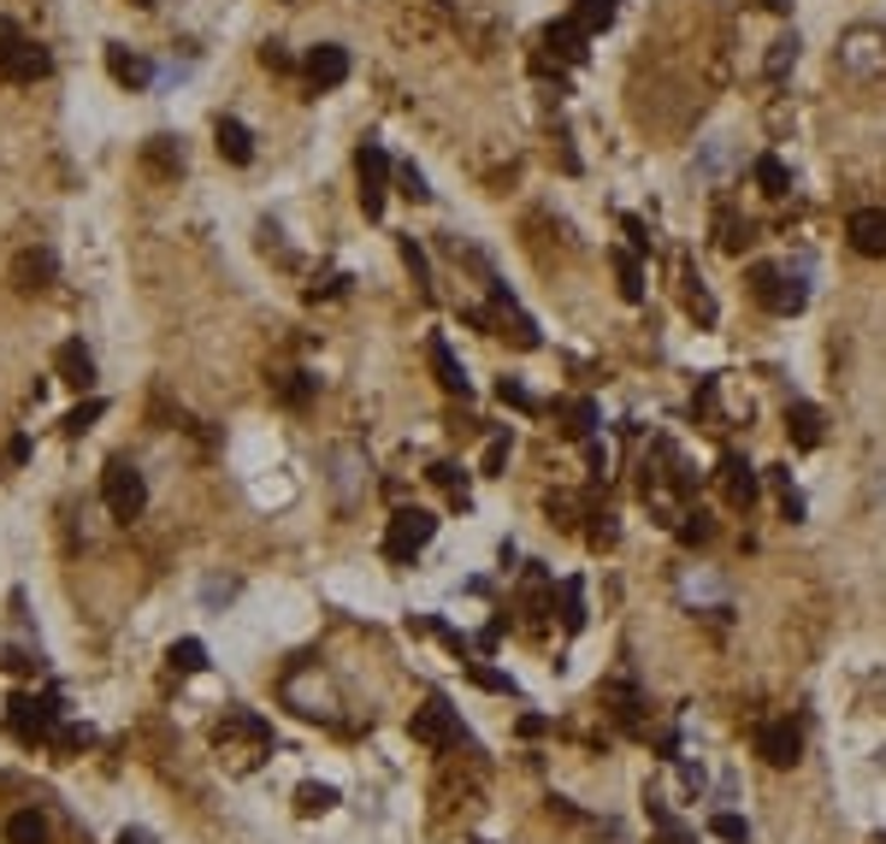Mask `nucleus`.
Masks as SVG:
<instances>
[{
	"mask_svg": "<svg viewBox=\"0 0 886 844\" xmlns=\"http://www.w3.org/2000/svg\"><path fill=\"white\" fill-rule=\"evenodd\" d=\"M213 738H219V756H225L236 773H249L261 756H272V727L261 715H249V709H231L225 720H219Z\"/></svg>",
	"mask_w": 886,
	"mask_h": 844,
	"instance_id": "f257e3e1",
	"label": "nucleus"
},
{
	"mask_svg": "<svg viewBox=\"0 0 886 844\" xmlns=\"http://www.w3.org/2000/svg\"><path fill=\"white\" fill-rule=\"evenodd\" d=\"M60 697L42 692V697H12L7 703V727L24 738V745H60Z\"/></svg>",
	"mask_w": 886,
	"mask_h": 844,
	"instance_id": "f03ea898",
	"label": "nucleus"
},
{
	"mask_svg": "<svg viewBox=\"0 0 886 844\" xmlns=\"http://www.w3.org/2000/svg\"><path fill=\"white\" fill-rule=\"evenodd\" d=\"M408 732H414V745L425 750H455V745H467V732H462V715L450 709V697H425L414 720H408Z\"/></svg>",
	"mask_w": 886,
	"mask_h": 844,
	"instance_id": "7ed1b4c3",
	"label": "nucleus"
},
{
	"mask_svg": "<svg viewBox=\"0 0 886 844\" xmlns=\"http://www.w3.org/2000/svg\"><path fill=\"white\" fill-rule=\"evenodd\" d=\"M840 72L857 77V83L880 77L886 72V30H875V24L845 30V36H840Z\"/></svg>",
	"mask_w": 886,
	"mask_h": 844,
	"instance_id": "20e7f679",
	"label": "nucleus"
},
{
	"mask_svg": "<svg viewBox=\"0 0 886 844\" xmlns=\"http://www.w3.org/2000/svg\"><path fill=\"white\" fill-rule=\"evenodd\" d=\"M432 538H437L432 514H425V508H397V514H390V526H384V556L390 561H414Z\"/></svg>",
	"mask_w": 886,
	"mask_h": 844,
	"instance_id": "39448f33",
	"label": "nucleus"
},
{
	"mask_svg": "<svg viewBox=\"0 0 886 844\" xmlns=\"http://www.w3.org/2000/svg\"><path fill=\"white\" fill-rule=\"evenodd\" d=\"M101 496H107L113 520H136V514L148 508V485H143V473H136L130 461H107V473H101Z\"/></svg>",
	"mask_w": 886,
	"mask_h": 844,
	"instance_id": "423d86ee",
	"label": "nucleus"
},
{
	"mask_svg": "<svg viewBox=\"0 0 886 844\" xmlns=\"http://www.w3.org/2000/svg\"><path fill=\"white\" fill-rule=\"evenodd\" d=\"M751 296L769 307V314H780V319H792V314H804V302H810V289L798 284V278H787L780 266H751Z\"/></svg>",
	"mask_w": 886,
	"mask_h": 844,
	"instance_id": "0eeeda50",
	"label": "nucleus"
},
{
	"mask_svg": "<svg viewBox=\"0 0 886 844\" xmlns=\"http://www.w3.org/2000/svg\"><path fill=\"white\" fill-rule=\"evenodd\" d=\"M355 171H361V207L367 219L384 213V189H390V154L379 143H361V154H355Z\"/></svg>",
	"mask_w": 886,
	"mask_h": 844,
	"instance_id": "6e6552de",
	"label": "nucleus"
},
{
	"mask_svg": "<svg viewBox=\"0 0 886 844\" xmlns=\"http://www.w3.org/2000/svg\"><path fill=\"white\" fill-rule=\"evenodd\" d=\"M757 756H762L769 768H798L804 738H798L792 720H762V727H757Z\"/></svg>",
	"mask_w": 886,
	"mask_h": 844,
	"instance_id": "1a4fd4ad",
	"label": "nucleus"
},
{
	"mask_svg": "<svg viewBox=\"0 0 886 844\" xmlns=\"http://www.w3.org/2000/svg\"><path fill=\"white\" fill-rule=\"evenodd\" d=\"M845 236H851L857 254H868V261H886V207H857V213L845 219Z\"/></svg>",
	"mask_w": 886,
	"mask_h": 844,
	"instance_id": "9d476101",
	"label": "nucleus"
},
{
	"mask_svg": "<svg viewBox=\"0 0 886 844\" xmlns=\"http://www.w3.org/2000/svg\"><path fill=\"white\" fill-rule=\"evenodd\" d=\"M425 360H432V372H437V384L450 390V395H473V378H467V367L455 360V349L443 337H432L425 342Z\"/></svg>",
	"mask_w": 886,
	"mask_h": 844,
	"instance_id": "9b49d317",
	"label": "nucleus"
},
{
	"mask_svg": "<svg viewBox=\"0 0 886 844\" xmlns=\"http://www.w3.org/2000/svg\"><path fill=\"white\" fill-rule=\"evenodd\" d=\"M344 77H349V48L319 42L314 54H308V83H314V89H337Z\"/></svg>",
	"mask_w": 886,
	"mask_h": 844,
	"instance_id": "f8f14e48",
	"label": "nucleus"
},
{
	"mask_svg": "<svg viewBox=\"0 0 886 844\" xmlns=\"http://www.w3.org/2000/svg\"><path fill=\"white\" fill-rule=\"evenodd\" d=\"M0 72H7L12 83H42L48 72H54V54H48L42 42H30V36H24V42H19V54L0 65Z\"/></svg>",
	"mask_w": 886,
	"mask_h": 844,
	"instance_id": "ddd939ff",
	"label": "nucleus"
},
{
	"mask_svg": "<svg viewBox=\"0 0 886 844\" xmlns=\"http://www.w3.org/2000/svg\"><path fill=\"white\" fill-rule=\"evenodd\" d=\"M787 432H792L798 450H822V437H827L822 408H815V402H792V408H787Z\"/></svg>",
	"mask_w": 886,
	"mask_h": 844,
	"instance_id": "4468645a",
	"label": "nucleus"
},
{
	"mask_svg": "<svg viewBox=\"0 0 886 844\" xmlns=\"http://www.w3.org/2000/svg\"><path fill=\"white\" fill-rule=\"evenodd\" d=\"M54 372H60V384H72V390H89V384H95V355L83 349V342H60V355H54Z\"/></svg>",
	"mask_w": 886,
	"mask_h": 844,
	"instance_id": "2eb2a0df",
	"label": "nucleus"
},
{
	"mask_svg": "<svg viewBox=\"0 0 886 844\" xmlns=\"http://www.w3.org/2000/svg\"><path fill=\"white\" fill-rule=\"evenodd\" d=\"M721 485H727V503H732V508H751L757 490H762V478L745 467L739 455H727V461H721Z\"/></svg>",
	"mask_w": 886,
	"mask_h": 844,
	"instance_id": "dca6fc26",
	"label": "nucleus"
},
{
	"mask_svg": "<svg viewBox=\"0 0 886 844\" xmlns=\"http://www.w3.org/2000/svg\"><path fill=\"white\" fill-rule=\"evenodd\" d=\"M107 72L125 83V89H143L148 77H155V65H148L143 54H130V48H118V42H107Z\"/></svg>",
	"mask_w": 886,
	"mask_h": 844,
	"instance_id": "f3484780",
	"label": "nucleus"
},
{
	"mask_svg": "<svg viewBox=\"0 0 886 844\" xmlns=\"http://www.w3.org/2000/svg\"><path fill=\"white\" fill-rule=\"evenodd\" d=\"M289 703H302V715H308V720H331V692H326V679L314 685V674L289 679Z\"/></svg>",
	"mask_w": 886,
	"mask_h": 844,
	"instance_id": "a211bd4d",
	"label": "nucleus"
},
{
	"mask_svg": "<svg viewBox=\"0 0 886 844\" xmlns=\"http://www.w3.org/2000/svg\"><path fill=\"white\" fill-rule=\"evenodd\" d=\"M213 143H219V154H225L231 166H249V160H254V136H249V125H236V118H219Z\"/></svg>",
	"mask_w": 886,
	"mask_h": 844,
	"instance_id": "6ab92c4d",
	"label": "nucleus"
},
{
	"mask_svg": "<svg viewBox=\"0 0 886 844\" xmlns=\"http://www.w3.org/2000/svg\"><path fill=\"white\" fill-rule=\"evenodd\" d=\"M12 278H19V289H48V278H54V254L24 249L19 261H12Z\"/></svg>",
	"mask_w": 886,
	"mask_h": 844,
	"instance_id": "aec40b11",
	"label": "nucleus"
},
{
	"mask_svg": "<svg viewBox=\"0 0 886 844\" xmlns=\"http://www.w3.org/2000/svg\"><path fill=\"white\" fill-rule=\"evenodd\" d=\"M644 815H651V826H656V844H697V833H692V826H679L662 798H644Z\"/></svg>",
	"mask_w": 886,
	"mask_h": 844,
	"instance_id": "412c9836",
	"label": "nucleus"
},
{
	"mask_svg": "<svg viewBox=\"0 0 886 844\" xmlns=\"http://www.w3.org/2000/svg\"><path fill=\"white\" fill-rule=\"evenodd\" d=\"M520 609H526V620H544L550 614V573L532 561L526 567V591H520Z\"/></svg>",
	"mask_w": 886,
	"mask_h": 844,
	"instance_id": "4be33fe9",
	"label": "nucleus"
},
{
	"mask_svg": "<svg viewBox=\"0 0 886 844\" xmlns=\"http://www.w3.org/2000/svg\"><path fill=\"white\" fill-rule=\"evenodd\" d=\"M544 48H556L568 65H579V60H586V30H579L573 19H568V24H550V30H544Z\"/></svg>",
	"mask_w": 886,
	"mask_h": 844,
	"instance_id": "5701e85b",
	"label": "nucleus"
},
{
	"mask_svg": "<svg viewBox=\"0 0 886 844\" xmlns=\"http://www.w3.org/2000/svg\"><path fill=\"white\" fill-rule=\"evenodd\" d=\"M561 432H568V437H579V443H586L591 432H598V408H591V402H586V395H573V402H561Z\"/></svg>",
	"mask_w": 886,
	"mask_h": 844,
	"instance_id": "b1692460",
	"label": "nucleus"
},
{
	"mask_svg": "<svg viewBox=\"0 0 886 844\" xmlns=\"http://www.w3.org/2000/svg\"><path fill=\"white\" fill-rule=\"evenodd\" d=\"M143 160L160 171V178H178L183 171V148L172 143V136H148V148H143Z\"/></svg>",
	"mask_w": 886,
	"mask_h": 844,
	"instance_id": "393cba45",
	"label": "nucleus"
},
{
	"mask_svg": "<svg viewBox=\"0 0 886 844\" xmlns=\"http://www.w3.org/2000/svg\"><path fill=\"white\" fill-rule=\"evenodd\" d=\"M326 809H337V785H319V780L296 785V815H302V821L326 815Z\"/></svg>",
	"mask_w": 886,
	"mask_h": 844,
	"instance_id": "a878e982",
	"label": "nucleus"
},
{
	"mask_svg": "<svg viewBox=\"0 0 886 844\" xmlns=\"http://www.w3.org/2000/svg\"><path fill=\"white\" fill-rule=\"evenodd\" d=\"M573 24L586 30V36H598V30L615 24V0H573Z\"/></svg>",
	"mask_w": 886,
	"mask_h": 844,
	"instance_id": "bb28decb",
	"label": "nucleus"
},
{
	"mask_svg": "<svg viewBox=\"0 0 886 844\" xmlns=\"http://www.w3.org/2000/svg\"><path fill=\"white\" fill-rule=\"evenodd\" d=\"M603 703H609V715H615L626 732H639V692H633V685H609Z\"/></svg>",
	"mask_w": 886,
	"mask_h": 844,
	"instance_id": "cd10ccee",
	"label": "nucleus"
},
{
	"mask_svg": "<svg viewBox=\"0 0 886 844\" xmlns=\"http://www.w3.org/2000/svg\"><path fill=\"white\" fill-rule=\"evenodd\" d=\"M166 662H172V674H201V667H208V644H201V639H178L172 650H166Z\"/></svg>",
	"mask_w": 886,
	"mask_h": 844,
	"instance_id": "c85d7f7f",
	"label": "nucleus"
},
{
	"mask_svg": "<svg viewBox=\"0 0 886 844\" xmlns=\"http://www.w3.org/2000/svg\"><path fill=\"white\" fill-rule=\"evenodd\" d=\"M757 183H762V196H787V189H792L787 160H780V154H762V160H757Z\"/></svg>",
	"mask_w": 886,
	"mask_h": 844,
	"instance_id": "c756f323",
	"label": "nucleus"
},
{
	"mask_svg": "<svg viewBox=\"0 0 886 844\" xmlns=\"http://www.w3.org/2000/svg\"><path fill=\"white\" fill-rule=\"evenodd\" d=\"M7 844H48V821L36 815V809L12 815V821H7Z\"/></svg>",
	"mask_w": 886,
	"mask_h": 844,
	"instance_id": "7c9ffc66",
	"label": "nucleus"
},
{
	"mask_svg": "<svg viewBox=\"0 0 886 844\" xmlns=\"http://www.w3.org/2000/svg\"><path fill=\"white\" fill-rule=\"evenodd\" d=\"M561 626L568 632L586 626V584L579 579H561Z\"/></svg>",
	"mask_w": 886,
	"mask_h": 844,
	"instance_id": "2f4dec72",
	"label": "nucleus"
},
{
	"mask_svg": "<svg viewBox=\"0 0 886 844\" xmlns=\"http://www.w3.org/2000/svg\"><path fill=\"white\" fill-rule=\"evenodd\" d=\"M769 485L780 490V514H787V520H804V496L792 490V473H787V467H769Z\"/></svg>",
	"mask_w": 886,
	"mask_h": 844,
	"instance_id": "473e14b6",
	"label": "nucleus"
},
{
	"mask_svg": "<svg viewBox=\"0 0 886 844\" xmlns=\"http://www.w3.org/2000/svg\"><path fill=\"white\" fill-rule=\"evenodd\" d=\"M709 833L721 838V844H751V821H745V815H732V809H721V815L709 821Z\"/></svg>",
	"mask_w": 886,
	"mask_h": 844,
	"instance_id": "72a5a7b5",
	"label": "nucleus"
},
{
	"mask_svg": "<svg viewBox=\"0 0 886 844\" xmlns=\"http://www.w3.org/2000/svg\"><path fill=\"white\" fill-rule=\"evenodd\" d=\"M798 65V36H780L774 48H769V65H762V72H769V83H780Z\"/></svg>",
	"mask_w": 886,
	"mask_h": 844,
	"instance_id": "f704fd0d",
	"label": "nucleus"
},
{
	"mask_svg": "<svg viewBox=\"0 0 886 844\" xmlns=\"http://www.w3.org/2000/svg\"><path fill=\"white\" fill-rule=\"evenodd\" d=\"M467 674H473V685H485V692H497V697H520V685L508 674H497V667H485V662H467Z\"/></svg>",
	"mask_w": 886,
	"mask_h": 844,
	"instance_id": "c9c22d12",
	"label": "nucleus"
},
{
	"mask_svg": "<svg viewBox=\"0 0 886 844\" xmlns=\"http://www.w3.org/2000/svg\"><path fill=\"white\" fill-rule=\"evenodd\" d=\"M497 402H503V408H515V413H538V395L526 390L520 378H503V384H497Z\"/></svg>",
	"mask_w": 886,
	"mask_h": 844,
	"instance_id": "e433bc0d",
	"label": "nucleus"
},
{
	"mask_svg": "<svg viewBox=\"0 0 886 844\" xmlns=\"http://www.w3.org/2000/svg\"><path fill=\"white\" fill-rule=\"evenodd\" d=\"M101 413H107V402H101V395H89V402H83V408H72V413H65V432H72V437H83V432H89V425L101 420Z\"/></svg>",
	"mask_w": 886,
	"mask_h": 844,
	"instance_id": "4c0bfd02",
	"label": "nucleus"
},
{
	"mask_svg": "<svg viewBox=\"0 0 886 844\" xmlns=\"http://www.w3.org/2000/svg\"><path fill=\"white\" fill-rule=\"evenodd\" d=\"M674 531H679V544H709V514L704 508H692V514H679V520H674Z\"/></svg>",
	"mask_w": 886,
	"mask_h": 844,
	"instance_id": "58836bf2",
	"label": "nucleus"
},
{
	"mask_svg": "<svg viewBox=\"0 0 886 844\" xmlns=\"http://www.w3.org/2000/svg\"><path fill=\"white\" fill-rule=\"evenodd\" d=\"M615 272H621V296H626V302H644V272H639L633 254H615Z\"/></svg>",
	"mask_w": 886,
	"mask_h": 844,
	"instance_id": "ea45409f",
	"label": "nucleus"
},
{
	"mask_svg": "<svg viewBox=\"0 0 886 844\" xmlns=\"http://www.w3.org/2000/svg\"><path fill=\"white\" fill-rule=\"evenodd\" d=\"M314 384H319V378H314V372H289V378H284V384H278V395H284V402H289V408H302V402H308V395H314Z\"/></svg>",
	"mask_w": 886,
	"mask_h": 844,
	"instance_id": "a19ab883",
	"label": "nucleus"
},
{
	"mask_svg": "<svg viewBox=\"0 0 886 844\" xmlns=\"http://www.w3.org/2000/svg\"><path fill=\"white\" fill-rule=\"evenodd\" d=\"M432 485H443V490L455 496V503L467 508V478H462V467H450V461H437V467H432Z\"/></svg>",
	"mask_w": 886,
	"mask_h": 844,
	"instance_id": "79ce46f5",
	"label": "nucleus"
},
{
	"mask_svg": "<svg viewBox=\"0 0 886 844\" xmlns=\"http://www.w3.org/2000/svg\"><path fill=\"white\" fill-rule=\"evenodd\" d=\"M402 261H408V272H414L420 289H432V266H425V249L414 243V236H402Z\"/></svg>",
	"mask_w": 886,
	"mask_h": 844,
	"instance_id": "37998d69",
	"label": "nucleus"
},
{
	"mask_svg": "<svg viewBox=\"0 0 886 844\" xmlns=\"http://www.w3.org/2000/svg\"><path fill=\"white\" fill-rule=\"evenodd\" d=\"M745 243H751V225H739V219H732L727 207H721V249H727V254H739Z\"/></svg>",
	"mask_w": 886,
	"mask_h": 844,
	"instance_id": "c03bdc74",
	"label": "nucleus"
},
{
	"mask_svg": "<svg viewBox=\"0 0 886 844\" xmlns=\"http://www.w3.org/2000/svg\"><path fill=\"white\" fill-rule=\"evenodd\" d=\"M586 544H591V549H609V544H615V514H591Z\"/></svg>",
	"mask_w": 886,
	"mask_h": 844,
	"instance_id": "a18cd8bd",
	"label": "nucleus"
},
{
	"mask_svg": "<svg viewBox=\"0 0 886 844\" xmlns=\"http://www.w3.org/2000/svg\"><path fill=\"white\" fill-rule=\"evenodd\" d=\"M508 450H515V443H508V432H497L485 443V461H479V473H503V461H508Z\"/></svg>",
	"mask_w": 886,
	"mask_h": 844,
	"instance_id": "49530a36",
	"label": "nucleus"
},
{
	"mask_svg": "<svg viewBox=\"0 0 886 844\" xmlns=\"http://www.w3.org/2000/svg\"><path fill=\"white\" fill-rule=\"evenodd\" d=\"M397 183H402V196H408V201H432V189H425L420 166H402V171H397Z\"/></svg>",
	"mask_w": 886,
	"mask_h": 844,
	"instance_id": "de8ad7c7",
	"label": "nucleus"
},
{
	"mask_svg": "<svg viewBox=\"0 0 886 844\" xmlns=\"http://www.w3.org/2000/svg\"><path fill=\"white\" fill-rule=\"evenodd\" d=\"M19 42H24V30L12 24V19H0V65H7L12 54H19Z\"/></svg>",
	"mask_w": 886,
	"mask_h": 844,
	"instance_id": "09e8293b",
	"label": "nucleus"
},
{
	"mask_svg": "<svg viewBox=\"0 0 886 844\" xmlns=\"http://www.w3.org/2000/svg\"><path fill=\"white\" fill-rule=\"evenodd\" d=\"M261 65H266V72H289L296 60H289V48H284V42H266V48H261Z\"/></svg>",
	"mask_w": 886,
	"mask_h": 844,
	"instance_id": "8fccbe9b",
	"label": "nucleus"
},
{
	"mask_svg": "<svg viewBox=\"0 0 886 844\" xmlns=\"http://www.w3.org/2000/svg\"><path fill=\"white\" fill-rule=\"evenodd\" d=\"M586 467H591V473H598V478H603V467H609V450H603V443H598V437H586Z\"/></svg>",
	"mask_w": 886,
	"mask_h": 844,
	"instance_id": "3c124183",
	"label": "nucleus"
},
{
	"mask_svg": "<svg viewBox=\"0 0 886 844\" xmlns=\"http://www.w3.org/2000/svg\"><path fill=\"white\" fill-rule=\"evenodd\" d=\"M550 520H556V526H573V496H550Z\"/></svg>",
	"mask_w": 886,
	"mask_h": 844,
	"instance_id": "603ef678",
	"label": "nucleus"
},
{
	"mask_svg": "<svg viewBox=\"0 0 886 844\" xmlns=\"http://www.w3.org/2000/svg\"><path fill=\"white\" fill-rule=\"evenodd\" d=\"M118 844H155V838H148L143 826H125V833H118Z\"/></svg>",
	"mask_w": 886,
	"mask_h": 844,
	"instance_id": "864d4df0",
	"label": "nucleus"
},
{
	"mask_svg": "<svg viewBox=\"0 0 886 844\" xmlns=\"http://www.w3.org/2000/svg\"><path fill=\"white\" fill-rule=\"evenodd\" d=\"M762 7H769V12H792L798 0H762Z\"/></svg>",
	"mask_w": 886,
	"mask_h": 844,
	"instance_id": "5fc2aeb1",
	"label": "nucleus"
},
{
	"mask_svg": "<svg viewBox=\"0 0 886 844\" xmlns=\"http://www.w3.org/2000/svg\"><path fill=\"white\" fill-rule=\"evenodd\" d=\"M880 844H886V838H880Z\"/></svg>",
	"mask_w": 886,
	"mask_h": 844,
	"instance_id": "6e6d98bb",
	"label": "nucleus"
}]
</instances>
